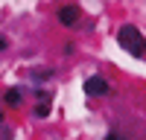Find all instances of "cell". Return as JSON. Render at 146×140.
Instances as JSON below:
<instances>
[{"mask_svg": "<svg viewBox=\"0 0 146 140\" xmlns=\"http://www.w3.org/2000/svg\"><path fill=\"white\" fill-rule=\"evenodd\" d=\"M114 38H117V47L123 53H129L131 58H146V35L135 26V23H123Z\"/></svg>", "mask_w": 146, "mask_h": 140, "instance_id": "6da1fadb", "label": "cell"}, {"mask_svg": "<svg viewBox=\"0 0 146 140\" xmlns=\"http://www.w3.org/2000/svg\"><path fill=\"white\" fill-rule=\"evenodd\" d=\"M82 90L88 93L91 99H102V96H111V82L105 76H100V73H94V76H88L82 82Z\"/></svg>", "mask_w": 146, "mask_h": 140, "instance_id": "7a4b0ae2", "label": "cell"}, {"mask_svg": "<svg viewBox=\"0 0 146 140\" xmlns=\"http://www.w3.org/2000/svg\"><path fill=\"white\" fill-rule=\"evenodd\" d=\"M56 20H58V26H64V29H79L82 26V9L76 3H64V6H58Z\"/></svg>", "mask_w": 146, "mask_h": 140, "instance_id": "3957f363", "label": "cell"}, {"mask_svg": "<svg viewBox=\"0 0 146 140\" xmlns=\"http://www.w3.org/2000/svg\"><path fill=\"white\" fill-rule=\"evenodd\" d=\"M23 99H27V90L23 88H6L3 93H0V102H3L6 108H21Z\"/></svg>", "mask_w": 146, "mask_h": 140, "instance_id": "277c9868", "label": "cell"}, {"mask_svg": "<svg viewBox=\"0 0 146 140\" xmlns=\"http://www.w3.org/2000/svg\"><path fill=\"white\" fill-rule=\"evenodd\" d=\"M53 79H56V70H53V67H32V70H29V82L44 85V82H53Z\"/></svg>", "mask_w": 146, "mask_h": 140, "instance_id": "5b68a950", "label": "cell"}, {"mask_svg": "<svg viewBox=\"0 0 146 140\" xmlns=\"http://www.w3.org/2000/svg\"><path fill=\"white\" fill-rule=\"evenodd\" d=\"M50 108H53V102H38L32 108V117L35 120H47V117H50Z\"/></svg>", "mask_w": 146, "mask_h": 140, "instance_id": "8992f818", "label": "cell"}, {"mask_svg": "<svg viewBox=\"0 0 146 140\" xmlns=\"http://www.w3.org/2000/svg\"><path fill=\"white\" fill-rule=\"evenodd\" d=\"M35 99H38V102H53V93H47L44 88H38V90H35Z\"/></svg>", "mask_w": 146, "mask_h": 140, "instance_id": "52a82bcc", "label": "cell"}, {"mask_svg": "<svg viewBox=\"0 0 146 140\" xmlns=\"http://www.w3.org/2000/svg\"><path fill=\"white\" fill-rule=\"evenodd\" d=\"M102 140H129V137H126L123 131H108V134H105Z\"/></svg>", "mask_w": 146, "mask_h": 140, "instance_id": "ba28073f", "label": "cell"}, {"mask_svg": "<svg viewBox=\"0 0 146 140\" xmlns=\"http://www.w3.org/2000/svg\"><path fill=\"white\" fill-rule=\"evenodd\" d=\"M9 50V38H6V35H0V53H6Z\"/></svg>", "mask_w": 146, "mask_h": 140, "instance_id": "9c48e42d", "label": "cell"}, {"mask_svg": "<svg viewBox=\"0 0 146 140\" xmlns=\"http://www.w3.org/2000/svg\"><path fill=\"white\" fill-rule=\"evenodd\" d=\"M73 53H76V47H73V44L67 41V44H64V55H73Z\"/></svg>", "mask_w": 146, "mask_h": 140, "instance_id": "30bf717a", "label": "cell"}, {"mask_svg": "<svg viewBox=\"0 0 146 140\" xmlns=\"http://www.w3.org/2000/svg\"><path fill=\"white\" fill-rule=\"evenodd\" d=\"M6 125V114H3V108H0V128Z\"/></svg>", "mask_w": 146, "mask_h": 140, "instance_id": "8fae6325", "label": "cell"}]
</instances>
